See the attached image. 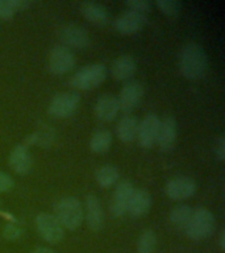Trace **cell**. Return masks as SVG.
<instances>
[{"label":"cell","instance_id":"cell-1","mask_svg":"<svg viewBox=\"0 0 225 253\" xmlns=\"http://www.w3.org/2000/svg\"><path fill=\"white\" fill-rule=\"evenodd\" d=\"M208 55L204 47L197 42H187L181 49L178 66L181 74L188 81H199L204 78L208 70Z\"/></svg>","mask_w":225,"mask_h":253},{"label":"cell","instance_id":"cell-2","mask_svg":"<svg viewBox=\"0 0 225 253\" xmlns=\"http://www.w3.org/2000/svg\"><path fill=\"white\" fill-rule=\"evenodd\" d=\"M54 216L62 225L63 229L74 231L79 228L84 219L82 203L75 197L61 198L54 206Z\"/></svg>","mask_w":225,"mask_h":253},{"label":"cell","instance_id":"cell-3","mask_svg":"<svg viewBox=\"0 0 225 253\" xmlns=\"http://www.w3.org/2000/svg\"><path fill=\"white\" fill-rule=\"evenodd\" d=\"M215 225H216V220H215L213 213L208 209L196 207L192 210V215H191L188 224L185 228V233L191 240H204L212 235L215 231Z\"/></svg>","mask_w":225,"mask_h":253},{"label":"cell","instance_id":"cell-4","mask_svg":"<svg viewBox=\"0 0 225 253\" xmlns=\"http://www.w3.org/2000/svg\"><path fill=\"white\" fill-rule=\"evenodd\" d=\"M108 69L104 63H91L82 67L70 79L73 88L79 91H88L96 88L107 79Z\"/></svg>","mask_w":225,"mask_h":253},{"label":"cell","instance_id":"cell-5","mask_svg":"<svg viewBox=\"0 0 225 253\" xmlns=\"http://www.w3.org/2000/svg\"><path fill=\"white\" fill-rule=\"evenodd\" d=\"M80 103V95L78 92H61L51 99L47 112L51 118L67 119L76 112Z\"/></svg>","mask_w":225,"mask_h":253},{"label":"cell","instance_id":"cell-6","mask_svg":"<svg viewBox=\"0 0 225 253\" xmlns=\"http://www.w3.org/2000/svg\"><path fill=\"white\" fill-rule=\"evenodd\" d=\"M36 229L43 240L50 244H58L65 236V229L53 213L41 212L35 219Z\"/></svg>","mask_w":225,"mask_h":253},{"label":"cell","instance_id":"cell-7","mask_svg":"<svg viewBox=\"0 0 225 253\" xmlns=\"http://www.w3.org/2000/svg\"><path fill=\"white\" fill-rule=\"evenodd\" d=\"M75 66V55L69 47L57 45L49 54V70L53 75H65Z\"/></svg>","mask_w":225,"mask_h":253},{"label":"cell","instance_id":"cell-8","mask_svg":"<svg viewBox=\"0 0 225 253\" xmlns=\"http://www.w3.org/2000/svg\"><path fill=\"white\" fill-rule=\"evenodd\" d=\"M197 190V186L192 178L189 177H175L170 179L165 186L166 195L171 199V201H186L195 195Z\"/></svg>","mask_w":225,"mask_h":253},{"label":"cell","instance_id":"cell-9","mask_svg":"<svg viewBox=\"0 0 225 253\" xmlns=\"http://www.w3.org/2000/svg\"><path fill=\"white\" fill-rule=\"evenodd\" d=\"M59 41L63 46L73 49H86L90 45V37L86 29L78 25H63L57 31Z\"/></svg>","mask_w":225,"mask_h":253},{"label":"cell","instance_id":"cell-10","mask_svg":"<svg viewBox=\"0 0 225 253\" xmlns=\"http://www.w3.org/2000/svg\"><path fill=\"white\" fill-rule=\"evenodd\" d=\"M144 87L140 82L136 81H130L120 91V94L117 96L118 107L120 111L129 114L132 111H134L140 106L142 98H144Z\"/></svg>","mask_w":225,"mask_h":253},{"label":"cell","instance_id":"cell-11","mask_svg":"<svg viewBox=\"0 0 225 253\" xmlns=\"http://www.w3.org/2000/svg\"><path fill=\"white\" fill-rule=\"evenodd\" d=\"M134 190H136V187L130 181L122 179V181L118 182L110 207L112 216L122 217L128 213V205H129L130 197H132Z\"/></svg>","mask_w":225,"mask_h":253},{"label":"cell","instance_id":"cell-12","mask_svg":"<svg viewBox=\"0 0 225 253\" xmlns=\"http://www.w3.org/2000/svg\"><path fill=\"white\" fill-rule=\"evenodd\" d=\"M159 124H161V119L158 118L155 114L146 115L145 118L140 122L137 140L141 148L150 149L154 144H157Z\"/></svg>","mask_w":225,"mask_h":253},{"label":"cell","instance_id":"cell-13","mask_svg":"<svg viewBox=\"0 0 225 253\" xmlns=\"http://www.w3.org/2000/svg\"><path fill=\"white\" fill-rule=\"evenodd\" d=\"M178 138V123L174 116H165L161 120L158 130L157 144L162 152H171L175 148Z\"/></svg>","mask_w":225,"mask_h":253},{"label":"cell","instance_id":"cell-14","mask_svg":"<svg viewBox=\"0 0 225 253\" xmlns=\"http://www.w3.org/2000/svg\"><path fill=\"white\" fill-rule=\"evenodd\" d=\"M84 217H86L87 225L92 231L99 232L104 228L106 224V215L103 211L102 203L99 201V198L94 194H88L86 197V205H84Z\"/></svg>","mask_w":225,"mask_h":253},{"label":"cell","instance_id":"cell-15","mask_svg":"<svg viewBox=\"0 0 225 253\" xmlns=\"http://www.w3.org/2000/svg\"><path fill=\"white\" fill-rule=\"evenodd\" d=\"M148 17L141 13H136V12L126 11L121 16H118L117 19L113 21L114 31L118 32L120 35L129 36L136 35L142 28L145 27Z\"/></svg>","mask_w":225,"mask_h":253},{"label":"cell","instance_id":"cell-16","mask_svg":"<svg viewBox=\"0 0 225 253\" xmlns=\"http://www.w3.org/2000/svg\"><path fill=\"white\" fill-rule=\"evenodd\" d=\"M95 116L103 123H110L120 112V107H118L117 96L111 94L102 95L100 98L95 103Z\"/></svg>","mask_w":225,"mask_h":253},{"label":"cell","instance_id":"cell-17","mask_svg":"<svg viewBox=\"0 0 225 253\" xmlns=\"http://www.w3.org/2000/svg\"><path fill=\"white\" fill-rule=\"evenodd\" d=\"M9 166L15 173L25 175L32 169V154L25 144H19L12 149L9 154Z\"/></svg>","mask_w":225,"mask_h":253},{"label":"cell","instance_id":"cell-18","mask_svg":"<svg viewBox=\"0 0 225 253\" xmlns=\"http://www.w3.org/2000/svg\"><path fill=\"white\" fill-rule=\"evenodd\" d=\"M137 71V62L132 55H120L111 67V75L116 81H129Z\"/></svg>","mask_w":225,"mask_h":253},{"label":"cell","instance_id":"cell-19","mask_svg":"<svg viewBox=\"0 0 225 253\" xmlns=\"http://www.w3.org/2000/svg\"><path fill=\"white\" fill-rule=\"evenodd\" d=\"M151 209V197L144 189H136L130 197L128 213L133 217H142Z\"/></svg>","mask_w":225,"mask_h":253},{"label":"cell","instance_id":"cell-20","mask_svg":"<svg viewBox=\"0 0 225 253\" xmlns=\"http://www.w3.org/2000/svg\"><path fill=\"white\" fill-rule=\"evenodd\" d=\"M80 12L84 19L96 27H104L110 23V15L102 4L95 1H84L80 4Z\"/></svg>","mask_w":225,"mask_h":253},{"label":"cell","instance_id":"cell-21","mask_svg":"<svg viewBox=\"0 0 225 253\" xmlns=\"http://www.w3.org/2000/svg\"><path fill=\"white\" fill-rule=\"evenodd\" d=\"M138 126H140V122L134 116H129V115L122 116L116 126V134L120 138V141L130 144L134 140H137Z\"/></svg>","mask_w":225,"mask_h":253},{"label":"cell","instance_id":"cell-22","mask_svg":"<svg viewBox=\"0 0 225 253\" xmlns=\"http://www.w3.org/2000/svg\"><path fill=\"white\" fill-rule=\"evenodd\" d=\"M91 152L96 154H104L110 152L112 146V133L108 129H98L95 130L88 141Z\"/></svg>","mask_w":225,"mask_h":253},{"label":"cell","instance_id":"cell-23","mask_svg":"<svg viewBox=\"0 0 225 253\" xmlns=\"http://www.w3.org/2000/svg\"><path fill=\"white\" fill-rule=\"evenodd\" d=\"M120 178V173L116 166L113 165H103L100 166L96 173H95V179L100 187L103 189H110L113 185H116Z\"/></svg>","mask_w":225,"mask_h":253},{"label":"cell","instance_id":"cell-24","mask_svg":"<svg viewBox=\"0 0 225 253\" xmlns=\"http://www.w3.org/2000/svg\"><path fill=\"white\" fill-rule=\"evenodd\" d=\"M192 207H189L188 205H183V203L173 207L169 215L171 224L175 228L185 231V228L188 224L189 219H191V215H192Z\"/></svg>","mask_w":225,"mask_h":253},{"label":"cell","instance_id":"cell-25","mask_svg":"<svg viewBox=\"0 0 225 253\" xmlns=\"http://www.w3.org/2000/svg\"><path fill=\"white\" fill-rule=\"evenodd\" d=\"M155 248H157V235L151 229H146L138 237L137 252L154 253Z\"/></svg>","mask_w":225,"mask_h":253},{"label":"cell","instance_id":"cell-26","mask_svg":"<svg viewBox=\"0 0 225 253\" xmlns=\"http://www.w3.org/2000/svg\"><path fill=\"white\" fill-rule=\"evenodd\" d=\"M55 137L54 130L50 129V128H46L43 130H37L31 136L27 137V144H31V145H38V146H49L53 142Z\"/></svg>","mask_w":225,"mask_h":253},{"label":"cell","instance_id":"cell-27","mask_svg":"<svg viewBox=\"0 0 225 253\" xmlns=\"http://www.w3.org/2000/svg\"><path fill=\"white\" fill-rule=\"evenodd\" d=\"M157 8L166 16H178L182 9L181 1L178 0H158L155 3Z\"/></svg>","mask_w":225,"mask_h":253},{"label":"cell","instance_id":"cell-28","mask_svg":"<svg viewBox=\"0 0 225 253\" xmlns=\"http://www.w3.org/2000/svg\"><path fill=\"white\" fill-rule=\"evenodd\" d=\"M23 227L17 221H9V223L4 225L3 228V236L9 241L19 240L20 237L23 236Z\"/></svg>","mask_w":225,"mask_h":253},{"label":"cell","instance_id":"cell-29","mask_svg":"<svg viewBox=\"0 0 225 253\" xmlns=\"http://www.w3.org/2000/svg\"><path fill=\"white\" fill-rule=\"evenodd\" d=\"M125 7L128 8V11L136 12V13H141L145 15L150 11L151 8V3L148 0H126Z\"/></svg>","mask_w":225,"mask_h":253},{"label":"cell","instance_id":"cell-30","mask_svg":"<svg viewBox=\"0 0 225 253\" xmlns=\"http://www.w3.org/2000/svg\"><path fill=\"white\" fill-rule=\"evenodd\" d=\"M16 11L12 0H0V20L7 21L15 16Z\"/></svg>","mask_w":225,"mask_h":253},{"label":"cell","instance_id":"cell-31","mask_svg":"<svg viewBox=\"0 0 225 253\" xmlns=\"http://www.w3.org/2000/svg\"><path fill=\"white\" fill-rule=\"evenodd\" d=\"M13 186H15L13 178L9 174L0 171V193H8V191H11L13 189Z\"/></svg>","mask_w":225,"mask_h":253},{"label":"cell","instance_id":"cell-32","mask_svg":"<svg viewBox=\"0 0 225 253\" xmlns=\"http://www.w3.org/2000/svg\"><path fill=\"white\" fill-rule=\"evenodd\" d=\"M215 156L219 161L225 160V138L223 136L217 138L216 144H215Z\"/></svg>","mask_w":225,"mask_h":253},{"label":"cell","instance_id":"cell-33","mask_svg":"<svg viewBox=\"0 0 225 253\" xmlns=\"http://www.w3.org/2000/svg\"><path fill=\"white\" fill-rule=\"evenodd\" d=\"M32 253H57V252L53 251L51 248H47V247H37V248H36Z\"/></svg>","mask_w":225,"mask_h":253},{"label":"cell","instance_id":"cell-34","mask_svg":"<svg viewBox=\"0 0 225 253\" xmlns=\"http://www.w3.org/2000/svg\"><path fill=\"white\" fill-rule=\"evenodd\" d=\"M219 245H220L221 251H224L225 249V232L224 231L220 233V237H219Z\"/></svg>","mask_w":225,"mask_h":253}]
</instances>
